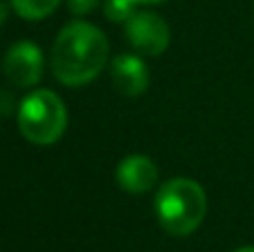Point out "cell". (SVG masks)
<instances>
[{
	"instance_id": "obj_1",
	"label": "cell",
	"mask_w": 254,
	"mask_h": 252,
	"mask_svg": "<svg viewBox=\"0 0 254 252\" xmlns=\"http://www.w3.org/2000/svg\"><path fill=\"white\" fill-rule=\"evenodd\" d=\"M110 56L107 38L98 27L76 20L63 27L52 47L49 65L58 83L78 87L103 71Z\"/></svg>"
},
{
	"instance_id": "obj_2",
	"label": "cell",
	"mask_w": 254,
	"mask_h": 252,
	"mask_svg": "<svg viewBox=\"0 0 254 252\" xmlns=\"http://www.w3.org/2000/svg\"><path fill=\"white\" fill-rule=\"evenodd\" d=\"M154 212L167 235L188 237L205 219V190L192 179H172L158 188L156 199H154Z\"/></svg>"
},
{
	"instance_id": "obj_3",
	"label": "cell",
	"mask_w": 254,
	"mask_h": 252,
	"mask_svg": "<svg viewBox=\"0 0 254 252\" xmlns=\"http://www.w3.org/2000/svg\"><path fill=\"white\" fill-rule=\"evenodd\" d=\"M18 127L34 145L56 143L67 127V107L63 98L49 89L27 94L18 107Z\"/></svg>"
},
{
	"instance_id": "obj_4",
	"label": "cell",
	"mask_w": 254,
	"mask_h": 252,
	"mask_svg": "<svg viewBox=\"0 0 254 252\" xmlns=\"http://www.w3.org/2000/svg\"><path fill=\"white\" fill-rule=\"evenodd\" d=\"M129 45L143 56H161L170 45V27L158 13L136 11L125 22Z\"/></svg>"
},
{
	"instance_id": "obj_5",
	"label": "cell",
	"mask_w": 254,
	"mask_h": 252,
	"mask_svg": "<svg viewBox=\"0 0 254 252\" xmlns=\"http://www.w3.org/2000/svg\"><path fill=\"white\" fill-rule=\"evenodd\" d=\"M2 69L16 87H34L43 78L45 56L38 45L29 43V40H20L7 49Z\"/></svg>"
},
{
	"instance_id": "obj_6",
	"label": "cell",
	"mask_w": 254,
	"mask_h": 252,
	"mask_svg": "<svg viewBox=\"0 0 254 252\" xmlns=\"http://www.w3.org/2000/svg\"><path fill=\"white\" fill-rule=\"evenodd\" d=\"M158 181V168L149 156L143 154H131L123 159L116 168V183L123 188L125 192L131 194H143V192L152 190Z\"/></svg>"
},
{
	"instance_id": "obj_7",
	"label": "cell",
	"mask_w": 254,
	"mask_h": 252,
	"mask_svg": "<svg viewBox=\"0 0 254 252\" xmlns=\"http://www.w3.org/2000/svg\"><path fill=\"white\" fill-rule=\"evenodd\" d=\"M112 80L125 96H140L149 85L147 65L136 54H119L112 61Z\"/></svg>"
},
{
	"instance_id": "obj_8",
	"label": "cell",
	"mask_w": 254,
	"mask_h": 252,
	"mask_svg": "<svg viewBox=\"0 0 254 252\" xmlns=\"http://www.w3.org/2000/svg\"><path fill=\"white\" fill-rule=\"evenodd\" d=\"M13 11L25 20H43L61 4V0H9Z\"/></svg>"
},
{
	"instance_id": "obj_9",
	"label": "cell",
	"mask_w": 254,
	"mask_h": 252,
	"mask_svg": "<svg viewBox=\"0 0 254 252\" xmlns=\"http://www.w3.org/2000/svg\"><path fill=\"white\" fill-rule=\"evenodd\" d=\"M138 0H105L103 11L112 22H127L136 13Z\"/></svg>"
},
{
	"instance_id": "obj_10",
	"label": "cell",
	"mask_w": 254,
	"mask_h": 252,
	"mask_svg": "<svg viewBox=\"0 0 254 252\" xmlns=\"http://www.w3.org/2000/svg\"><path fill=\"white\" fill-rule=\"evenodd\" d=\"M101 0H67L69 4V11L76 13V16H85V13H92L94 9L98 7Z\"/></svg>"
},
{
	"instance_id": "obj_11",
	"label": "cell",
	"mask_w": 254,
	"mask_h": 252,
	"mask_svg": "<svg viewBox=\"0 0 254 252\" xmlns=\"http://www.w3.org/2000/svg\"><path fill=\"white\" fill-rule=\"evenodd\" d=\"M7 13H9V9H7V4L0 0V27L4 25V20H7Z\"/></svg>"
},
{
	"instance_id": "obj_12",
	"label": "cell",
	"mask_w": 254,
	"mask_h": 252,
	"mask_svg": "<svg viewBox=\"0 0 254 252\" xmlns=\"http://www.w3.org/2000/svg\"><path fill=\"white\" fill-rule=\"evenodd\" d=\"M232 252H254V246H243V248H237Z\"/></svg>"
},
{
	"instance_id": "obj_13",
	"label": "cell",
	"mask_w": 254,
	"mask_h": 252,
	"mask_svg": "<svg viewBox=\"0 0 254 252\" xmlns=\"http://www.w3.org/2000/svg\"><path fill=\"white\" fill-rule=\"evenodd\" d=\"M138 2H145V4H154V2H165V0H138Z\"/></svg>"
}]
</instances>
